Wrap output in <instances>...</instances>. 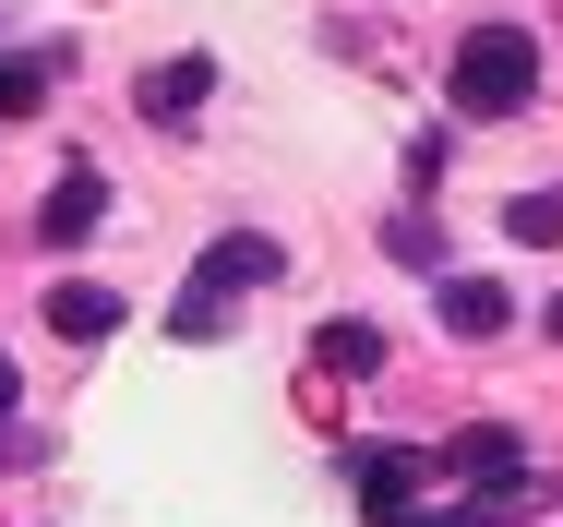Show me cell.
<instances>
[{
	"label": "cell",
	"instance_id": "cell-5",
	"mask_svg": "<svg viewBox=\"0 0 563 527\" xmlns=\"http://www.w3.org/2000/svg\"><path fill=\"white\" fill-rule=\"evenodd\" d=\"M432 455H444L455 480H479V492H492V480H528V455H516V431H504V420H467L455 443H432Z\"/></svg>",
	"mask_w": 563,
	"mask_h": 527
},
{
	"label": "cell",
	"instance_id": "cell-2",
	"mask_svg": "<svg viewBox=\"0 0 563 527\" xmlns=\"http://www.w3.org/2000/svg\"><path fill=\"white\" fill-rule=\"evenodd\" d=\"M444 97H455V120H516L540 97V36L528 24H467L444 61Z\"/></svg>",
	"mask_w": 563,
	"mask_h": 527
},
{
	"label": "cell",
	"instance_id": "cell-1",
	"mask_svg": "<svg viewBox=\"0 0 563 527\" xmlns=\"http://www.w3.org/2000/svg\"><path fill=\"white\" fill-rule=\"evenodd\" d=\"M276 276H288V240H264V228H217L205 264H192V288L168 300V336H180V348H217L228 312H240L252 288H276Z\"/></svg>",
	"mask_w": 563,
	"mask_h": 527
},
{
	"label": "cell",
	"instance_id": "cell-12",
	"mask_svg": "<svg viewBox=\"0 0 563 527\" xmlns=\"http://www.w3.org/2000/svg\"><path fill=\"white\" fill-rule=\"evenodd\" d=\"M408 527H504V516H492V504H420Z\"/></svg>",
	"mask_w": 563,
	"mask_h": 527
},
{
	"label": "cell",
	"instance_id": "cell-11",
	"mask_svg": "<svg viewBox=\"0 0 563 527\" xmlns=\"http://www.w3.org/2000/svg\"><path fill=\"white\" fill-rule=\"evenodd\" d=\"M504 240H528V252L563 240V193H516V205H504Z\"/></svg>",
	"mask_w": 563,
	"mask_h": 527
},
{
	"label": "cell",
	"instance_id": "cell-10",
	"mask_svg": "<svg viewBox=\"0 0 563 527\" xmlns=\"http://www.w3.org/2000/svg\"><path fill=\"white\" fill-rule=\"evenodd\" d=\"M48 85H60V61H0V120H36Z\"/></svg>",
	"mask_w": 563,
	"mask_h": 527
},
{
	"label": "cell",
	"instance_id": "cell-6",
	"mask_svg": "<svg viewBox=\"0 0 563 527\" xmlns=\"http://www.w3.org/2000/svg\"><path fill=\"white\" fill-rule=\"evenodd\" d=\"M97 216H109V180H97V168H60V180H48V205H36V240H60V252H73Z\"/></svg>",
	"mask_w": 563,
	"mask_h": 527
},
{
	"label": "cell",
	"instance_id": "cell-13",
	"mask_svg": "<svg viewBox=\"0 0 563 527\" xmlns=\"http://www.w3.org/2000/svg\"><path fill=\"white\" fill-rule=\"evenodd\" d=\"M12 396H24V384H12V360H0V420H12Z\"/></svg>",
	"mask_w": 563,
	"mask_h": 527
},
{
	"label": "cell",
	"instance_id": "cell-7",
	"mask_svg": "<svg viewBox=\"0 0 563 527\" xmlns=\"http://www.w3.org/2000/svg\"><path fill=\"white\" fill-rule=\"evenodd\" d=\"M205 85H217V73H205V61H156V73H144V85H132V108H144V120H156V132H180V120H192V108H205Z\"/></svg>",
	"mask_w": 563,
	"mask_h": 527
},
{
	"label": "cell",
	"instance_id": "cell-14",
	"mask_svg": "<svg viewBox=\"0 0 563 527\" xmlns=\"http://www.w3.org/2000/svg\"><path fill=\"white\" fill-rule=\"evenodd\" d=\"M540 323H552V336H563V300H552V312H540Z\"/></svg>",
	"mask_w": 563,
	"mask_h": 527
},
{
	"label": "cell",
	"instance_id": "cell-4",
	"mask_svg": "<svg viewBox=\"0 0 563 527\" xmlns=\"http://www.w3.org/2000/svg\"><path fill=\"white\" fill-rule=\"evenodd\" d=\"M48 336H60V348H97V336H120V288H97V276H60V288H48Z\"/></svg>",
	"mask_w": 563,
	"mask_h": 527
},
{
	"label": "cell",
	"instance_id": "cell-3",
	"mask_svg": "<svg viewBox=\"0 0 563 527\" xmlns=\"http://www.w3.org/2000/svg\"><path fill=\"white\" fill-rule=\"evenodd\" d=\"M444 455H420V443H360L347 455V480H360V516L372 527H408L420 516V480H432Z\"/></svg>",
	"mask_w": 563,
	"mask_h": 527
},
{
	"label": "cell",
	"instance_id": "cell-8",
	"mask_svg": "<svg viewBox=\"0 0 563 527\" xmlns=\"http://www.w3.org/2000/svg\"><path fill=\"white\" fill-rule=\"evenodd\" d=\"M432 312H444V336H504L516 300H504L492 276H444V288H432Z\"/></svg>",
	"mask_w": 563,
	"mask_h": 527
},
{
	"label": "cell",
	"instance_id": "cell-9",
	"mask_svg": "<svg viewBox=\"0 0 563 527\" xmlns=\"http://www.w3.org/2000/svg\"><path fill=\"white\" fill-rule=\"evenodd\" d=\"M312 360H324V372H384V323L336 312V323H324V336H312Z\"/></svg>",
	"mask_w": 563,
	"mask_h": 527
}]
</instances>
